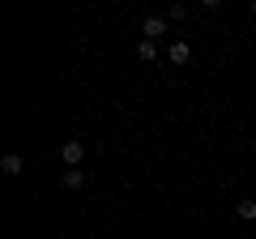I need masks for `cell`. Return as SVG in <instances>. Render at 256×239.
Here are the masks:
<instances>
[{
	"label": "cell",
	"instance_id": "5",
	"mask_svg": "<svg viewBox=\"0 0 256 239\" xmlns=\"http://www.w3.org/2000/svg\"><path fill=\"white\" fill-rule=\"evenodd\" d=\"M137 60H146V64H150V60H158V47L150 43V38H141V43H137Z\"/></svg>",
	"mask_w": 256,
	"mask_h": 239
},
{
	"label": "cell",
	"instance_id": "1",
	"mask_svg": "<svg viewBox=\"0 0 256 239\" xmlns=\"http://www.w3.org/2000/svg\"><path fill=\"white\" fill-rule=\"evenodd\" d=\"M82 158H86V141L82 137H68L60 146V162L68 166V171H73V166H82Z\"/></svg>",
	"mask_w": 256,
	"mask_h": 239
},
{
	"label": "cell",
	"instance_id": "8",
	"mask_svg": "<svg viewBox=\"0 0 256 239\" xmlns=\"http://www.w3.org/2000/svg\"><path fill=\"white\" fill-rule=\"evenodd\" d=\"M252 13H256V0H252Z\"/></svg>",
	"mask_w": 256,
	"mask_h": 239
},
{
	"label": "cell",
	"instance_id": "6",
	"mask_svg": "<svg viewBox=\"0 0 256 239\" xmlns=\"http://www.w3.org/2000/svg\"><path fill=\"white\" fill-rule=\"evenodd\" d=\"M64 184H68V188H82L86 184V171H77V166H73V171H64Z\"/></svg>",
	"mask_w": 256,
	"mask_h": 239
},
{
	"label": "cell",
	"instance_id": "4",
	"mask_svg": "<svg viewBox=\"0 0 256 239\" xmlns=\"http://www.w3.org/2000/svg\"><path fill=\"white\" fill-rule=\"evenodd\" d=\"M166 60H171V64H188V60H192V47H188V43L180 38V43H171V52H166Z\"/></svg>",
	"mask_w": 256,
	"mask_h": 239
},
{
	"label": "cell",
	"instance_id": "2",
	"mask_svg": "<svg viewBox=\"0 0 256 239\" xmlns=\"http://www.w3.org/2000/svg\"><path fill=\"white\" fill-rule=\"evenodd\" d=\"M141 34H146L150 43H158V38L166 34V22L162 18H146V22H141Z\"/></svg>",
	"mask_w": 256,
	"mask_h": 239
},
{
	"label": "cell",
	"instance_id": "7",
	"mask_svg": "<svg viewBox=\"0 0 256 239\" xmlns=\"http://www.w3.org/2000/svg\"><path fill=\"white\" fill-rule=\"evenodd\" d=\"M235 210H239V218H244V222H252V218H256V201H239Z\"/></svg>",
	"mask_w": 256,
	"mask_h": 239
},
{
	"label": "cell",
	"instance_id": "3",
	"mask_svg": "<svg viewBox=\"0 0 256 239\" xmlns=\"http://www.w3.org/2000/svg\"><path fill=\"white\" fill-rule=\"evenodd\" d=\"M0 171H4V175H13V180H18V175L26 171V162H22V154H4V158H0Z\"/></svg>",
	"mask_w": 256,
	"mask_h": 239
}]
</instances>
